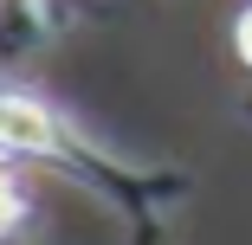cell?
Listing matches in <instances>:
<instances>
[{"label":"cell","mask_w":252,"mask_h":245,"mask_svg":"<svg viewBox=\"0 0 252 245\" xmlns=\"http://www.w3.org/2000/svg\"><path fill=\"white\" fill-rule=\"evenodd\" d=\"M233 39H239V58H246V65H252V7H246V13H239V32H233Z\"/></svg>","instance_id":"obj_2"},{"label":"cell","mask_w":252,"mask_h":245,"mask_svg":"<svg viewBox=\"0 0 252 245\" xmlns=\"http://www.w3.org/2000/svg\"><path fill=\"white\" fill-rule=\"evenodd\" d=\"M0 149H32V155H45V149H59V123L45 116L32 97H0Z\"/></svg>","instance_id":"obj_1"}]
</instances>
